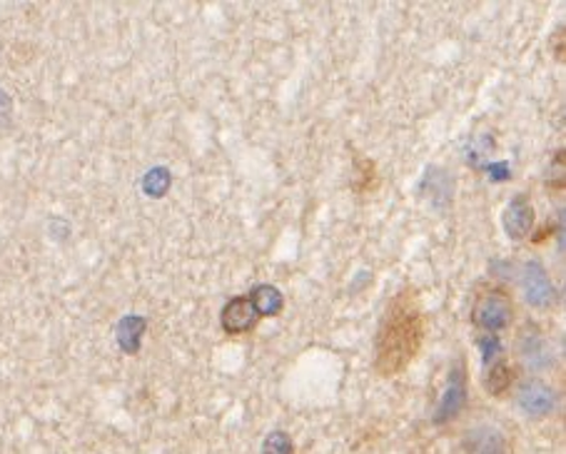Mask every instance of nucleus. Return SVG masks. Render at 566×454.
I'll return each instance as SVG.
<instances>
[{
    "mask_svg": "<svg viewBox=\"0 0 566 454\" xmlns=\"http://www.w3.org/2000/svg\"><path fill=\"white\" fill-rule=\"evenodd\" d=\"M520 283H522L524 299L534 307V310H549V307H554L556 287L552 283L549 273L542 267V263H534V260H530V263L522 267Z\"/></svg>",
    "mask_w": 566,
    "mask_h": 454,
    "instance_id": "3",
    "label": "nucleus"
},
{
    "mask_svg": "<svg viewBox=\"0 0 566 454\" xmlns=\"http://www.w3.org/2000/svg\"><path fill=\"white\" fill-rule=\"evenodd\" d=\"M170 186H172V172L168 168H163V166L153 168L143 180V188L150 198H163L165 192L170 190Z\"/></svg>",
    "mask_w": 566,
    "mask_h": 454,
    "instance_id": "14",
    "label": "nucleus"
},
{
    "mask_svg": "<svg viewBox=\"0 0 566 454\" xmlns=\"http://www.w3.org/2000/svg\"><path fill=\"white\" fill-rule=\"evenodd\" d=\"M143 332H145L143 317H125V320L118 325V340L125 347V352H138Z\"/></svg>",
    "mask_w": 566,
    "mask_h": 454,
    "instance_id": "13",
    "label": "nucleus"
},
{
    "mask_svg": "<svg viewBox=\"0 0 566 454\" xmlns=\"http://www.w3.org/2000/svg\"><path fill=\"white\" fill-rule=\"evenodd\" d=\"M484 170L490 172V178L494 182H504L512 178V170H510V162H486Z\"/></svg>",
    "mask_w": 566,
    "mask_h": 454,
    "instance_id": "17",
    "label": "nucleus"
},
{
    "mask_svg": "<svg viewBox=\"0 0 566 454\" xmlns=\"http://www.w3.org/2000/svg\"><path fill=\"white\" fill-rule=\"evenodd\" d=\"M474 323L486 332H502L514 323V303L502 287H492L476 297Z\"/></svg>",
    "mask_w": 566,
    "mask_h": 454,
    "instance_id": "2",
    "label": "nucleus"
},
{
    "mask_svg": "<svg viewBox=\"0 0 566 454\" xmlns=\"http://www.w3.org/2000/svg\"><path fill=\"white\" fill-rule=\"evenodd\" d=\"M534 205L532 200L526 196H514L510 200V205H506L504 215H502V225H504V233L510 235L512 240H524L532 235L534 230Z\"/></svg>",
    "mask_w": 566,
    "mask_h": 454,
    "instance_id": "6",
    "label": "nucleus"
},
{
    "mask_svg": "<svg viewBox=\"0 0 566 454\" xmlns=\"http://www.w3.org/2000/svg\"><path fill=\"white\" fill-rule=\"evenodd\" d=\"M467 404V377H464V367L457 365L452 372H449V382L447 390L442 394V400L437 404L434 412V424H447L460 418V412Z\"/></svg>",
    "mask_w": 566,
    "mask_h": 454,
    "instance_id": "5",
    "label": "nucleus"
},
{
    "mask_svg": "<svg viewBox=\"0 0 566 454\" xmlns=\"http://www.w3.org/2000/svg\"><path fill=\"white\" fill-rule=\"evenodd\" d=\"M424 182L429 186V182H432V188H424V186H419V192H429V200H432V205H437V208H447L449 202H452V178L447 176L444 170H439V168H429L427 170V176H424Z\"/></svg>",
    "mask_w": 566,
    "mask_h": 454,
    "instance_id": "10",
    "label": "nucleus"
},
{
    "mask_svg": "<svg viewBox=\"0 0 566 454\" xmlns=\"http://www.w3.org/2000/svg\"><path fill=\"white\" fill-rule=\"evenodd\" d=\"M514 377L516 374H514L510 362H504V360L492 362L490 370H486V374H484V390L490 392L492 398H502V394L512 388Z\"/></svg>",
    "mask_w": 566,
    "mask_h": 454,
    "instance_id": "12",
    "label": "nucleus"
},
{
    "mask_svg": "<svg viewBox=\"0 0 566 454\" xmlns=\"http://www.w3.org/2000/svg\"><path fill=\"white\" fill-rule=\"evenodd\" d=\"M252 305H255V313L258 317L265 315V317H272V315H280L282 307H285V295L280 293L277 287L272 285H260L252 289Z\"/></svg>",
    "mask_w": 566,
    "mask_h": 454,
    "instance_id": "11",
    "label": "nucleus"
},
{
    "mask_svg": "<svg viewBox=\"0 0 566 454\" xmlns=\"http://www.w3.org/2000/svg\"><path fill=\"white\" fill-rule=\"evenodd\" d=\"M220 325L228 335H245L258 325V313L250 297H232L220 313Z\"/></svg>",
    "mask_w": 566,
    "mask_h": 454,
    "instance_id": "7",
    "label": "nucleus"
},
{
    "mask_svg": "<svg viewBox=\"0 0 566 454\" xmlns=\"http://www.w3.org/2000/svg\"><path fill=\"white\" fill-rule=\"evenodd\" d=\"M476 345H480L482 360H484V365H486V367H490L494 357L502 352V342L496 340L494 335H484V337H480V340H476Z\"/></svg>",
    "mask_w": 566,
    "mask_h": 454,
    "instance_id": "16",
    "label": "nucleus"
},
{
    "mask_svg": "<svg viewBox=\"0 0 566 454\" xmlns=\"http://www.w3.org/2000/svg\"><path fill=\"white\" fill-rule=\"evenodd\" d=\"M424 342V317L419 313L417 295L402 289L389 299L375 337V370L395 377L412 365Z\"/></svg>",
    "mask_w": 566,
    "mask_h": 454,
    "instance_id": "1",
    "label": "nucleus"
},
{
    "mask_svg": "<svg viewBox=\"0 0 566 454\" xmlns=\"http://www.w3.org/2000/svg\"><path fill=\"white\" fill-rule=\"evenodd\" d=\"M262 454H295V442L285 430H275L262 440Z\"/></svg>",
    "mask_w": 566,
    "mask_h": 454,
    "instance_id": "15",
    "label": "nucleus"
},
{
    "mask_svg": "<svg viewBox=\"0 0 566 454\" xmlns=\"http://www.w3.org/2000/svg\"><path fill=\"white\" fill-rule=\"evenodd\" d=\"M467 454H510V437L492 424H482L464 434Z\"/></svg>",
    "mask_w": 566,
    "mask_h": 454,
    "instance_id": "8",
    "label": "nucleus"
},
{
    "mask_svg": "<svg viewBox=\"0 0 566 454\" xmlns=\"http://www.w3.org/2000/svg\"><path fill=\"white\" fill-rule=\"evenodd\" d=\"M520 352L532 370H549L554 365L552 347L546 342V337L536 330V325H526V330L520 335Z\"/></svg>",
    "mask_w": 566,
    "mask_h": 454,
    "instance_id": "9",
    "label": "nucleus"
},
{
    "mask_svg": "<svg viewBox=\"0 0 566 454\" xmlns=\"http://www.w3.org/2000/svg\"><path fill=\"white\" fill-rule=\"evenodd\" d=\"M516 404H520V410L530 420H546L552 418L556 408H559V398H556V392L549 384L526 382L522 384L520 392H516Z\"/></svg>",
    "mask_w": 566,
    "mask_h": 454,
    "instance_id": "4",
    "label": "nucleus"
}]
</instances>
